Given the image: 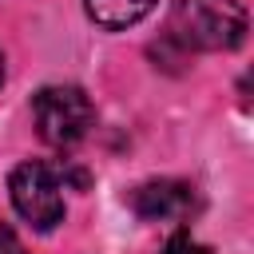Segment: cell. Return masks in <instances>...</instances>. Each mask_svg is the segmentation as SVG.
<instances>
[{
    "mask_svg": "<svg viewBox=\"0 0 254 254\" xmlns=\"http://www.w3.org/2000/svg\"><path fill=\"white\" fill-rule=\"evenodd\" d=\"M167 32L187 52H230L246 36V12L238 0H175Z\"/></svg>",
    "mask_w": 254,
    "mask_h": 254,
    "instance_id": "6da1fadb",
    "label": "cell"
},
{
    "mask_svg": "<svg viewBox=\"0 0 254 254\" xmlns=\"http://www.w3.org/2000/svg\"><path fill=\"white\" fill-rule=\"evenodd\" d=\"M32 119H36V131L48 147H75L91 123H95V107L87 99L83 87H71V83H56V87H44L36 99H32Z\"/></svg>",
    "mask_w": 254,
    "mask_h": 254,
    "instance_id": "7a4b0ae2",
    "label": "cell"
},
{
    "mask_svg": "<svg viewBox=\"0 0 254 254\" xmlns=\"http://www.w3.org/2000/svg\"><path fill=\"white\" fill-rule=\"evenodd\" d=\"M8 194H12V206L20 210V218L32 222L36 230H52L56 222H64L60 175L48 163H20L8 175Z\"/></svg>",
    "mask_w": 254,
    "mask_h": 254,
    "instance_id": "3957f363",
    "label": "cell"
},
{
    "mask_svg": "<svg viewBox=\"0 0 254 254\" xmlns=\"http://www.w3.org/2000/svg\"><path fill=\"white\" fill-rule=\"evenodd\" d=\"M127 202H131V210H135L143 222H183V218L198 206L194 187H190V183H179V179L139 183Z\"/></svg>",
    "mask_w": 254,
    "mask_h": 254,
    "instance_id": "277c9868",
    "label": "cell"
},
{
    "mask_svg": "<svg viewBox=\"0 0 254 254\" xmlns=\"http://www.w3.org/2000/svg\"><path fill=\"white\" fill-rule=\"evenodd\" d=\"M155 4H159V0H83L87 16H91L99 28H111V32L139 24Z\"/></svg>",
    "mask_w": 254,
    "mask_h": 254,
    "instance_id": "5b68a950",
    "label": "cell"
},
{
    "mask_svg": "<svg viewBox=\"0 0 254 254\" xmlns=\"http://www.w3.org/2000/svg\"><path fill=\"white\" fill-rule=\"evenodd\" d=\"M163 254H214V250L202 246V242H194L190 234H175V238L163 246Z\"/></svg>",
    "mask_w": 254,
    "mask_h": 254,
    "instance_id": "8992f818",
    "label": "cell"
},
{
    "mask_svg": "<svg viewBox=\"0 0 254 254\" xmlns=\"http://www.w3.org/2000/svg\"><path fill=\"white\" fill-rule=\"evenodd\" d=\"M0 254H28L24 242L16 238V230H12L8 222H0Z\"/></svg>",
    "mask_w": 254,
    "mask_h": 254,
    "instance_id": "52a82bcc",
    "label": "cell"
},
{
    "mask_svg": "<svg viewBox=\"0 0 254 254\" xmlns=\"http://www.w3.org/2000/svg\"><path fill=\"white\" fill-rule=\"evenodd\" d=\"M0 83H4V60H0Z\"/></svg>",
    "mask_w": 254,
    "mask_h": 254,
    "instance_id": "ba28073f",
    "label": "cell"
}]
</instances>
